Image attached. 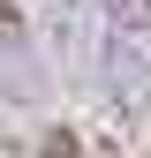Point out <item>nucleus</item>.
<instances>
[{
  "instance_id": "7ed1b4c3",
  "label": "nucleus",
  "mask_w": 151,
  "mask_h": 158,
  "mask_svg": "<svg viewBox=\"0 0 151 158\" xmlns=\"http://www.w3.org/2000/svg\"><path fill=\"white\" fill-rule=\"evenodd\" d=\"M38 158H83V135L76 128H45L38 135Z\"/></svg>"
},
{
  "instance_id": "f257e3e1",
  "label": "nucleus",
  "mask_w": 151,
  "mask_h": 158,
  "mask_svg": "<svg viewBox=\"0 0 151 158\" xmlns=\"http://www.w3.org/2000/svg\"><path fill=\"white\" fill-rule=\"evenodd\" d=\"M45 68H38V45H30V23L0 0V90L8 98H38Z\"/></svg>"
},
{
  "instance_id": "f03ea898",
  "label": "nucleus",
  "mask_w": 151,
  "mask_h": 158,
  "mask_svg": "<svg viewBox=\"0 0 151 158\" xmlns=\"http://www.w3.org/2000/svg\"><path fill=\"white\" fill-rule=\"evenodd\" d=\"M98 8H106L128 38H151V0H98Z\"/></svg>"
}]
</instances>
